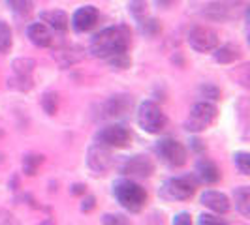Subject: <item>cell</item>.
<instances>
[{
	"label": "cell",
	"mask_w": 250,
	"mask_h": 225,
	"mask_svg": "<svg viewBox=\"0 0 250 225\" xmlns=\"http://www.w3.org/2000/svg\"><path fill=\"white\" fill-rule=\"evenodd\" d=\"M42 163H43V156L42 154H28V156H25V160H23V171H25V175L34 176L38 167Z\"/></svg>",
	"instance_id": "obj_20"
},
{
	"label": "cell",
	"mask_w": 250,
	"mask_h": 225,
	"mask_svg": "<svg viewBox=\"0 0 250 225\" xmlns=\"http://www.w3.org/2000/svg\"><path fill=\"white\" fill-rule=\"evenodd\" d=\"M196 189H198V182L194 180V176H173V178L166 180V184L162 188V195L166 199L187 201L196 193Z\"/></svg>",
	"instance_id": "obj_5"
},
{
	"label": "cell",
	"mask_w": 250,
	"mask_h": 225,
	"mask_svg": "<svg viewBox=\"0 0 250 225\" xmlns=\"http://www.w3.org/2000/svg\"><path fill=\"white\" fill-rule=\"evenodd\" d=\"M156 154L169 167H181V165L187 163V149L177 139H171V137L160 139L158 145H156Z\"/></svg>",
	"instance_id": "obj_6"
},
{
	"label": "cell",
	"mask_w": 250,
	"mask_h": 225,
	"mask_svg": "<svg viewBox=\"0 0 250 225\" xmlns=\"http://www.w3.org/2000/svg\"><path fill=\"white\" fill-rule=\"evenodd\" d=\"M218 34L209 26H194L188 32V43L198 53H211L218 47Z\"/></svg>",
	"instance_id": "obj_8"
},
{
	"label": "cell",
	"mask_w": 250,
	"mask_h": 225,
	"mask_svg": "<svg viewBox=\"0 0 250 225\" xmlns=\"http://www.w3.org/2000/svg\"><path fill=\"white\" fill-rule=\"evenodd\" d=\"M130 30L128 26H109L98 32L90 41V53L115 66L125 70L130 66V56H128V49H130Z\"/></svg>",
	"instance_id": "obj_1"
},
{
	"label": "cell",
	"mask_w": 250,
	"mask_h": 225,
	"mask_svg": "<svg viewBox=\"0 0 250 225\" xmlns=\"http://www.w3.org/2000/svg\"><path fill=\"white\" fill-rule=\"evenodd\" d=\"M130 12L134 13V17L139 23H143L147 19V2L145 0H132L130 2Z\"/></svg>",
	"instance_id": "obj_23"
},
{
	"label": "cell",
	"mask_w": 250,
	"mask_h": 225,
	"mask_svg": "<svg viewBox=\"0 0 250 225\" xmlns=\"http://www.w3.org/2000/svg\"><path fill=\"white\" fill-rule=\"evenodd\" d=\"M4 225H12V224H10V222H6V224H4Z\"/></svg>",
	"instance_id": "obj_32"
},
{
	"label": "cell",
	"mask_w": 250,
	"mask_h": 225,
	"mask_svg": "<svg viewBox=\"0 0 250 225\" xmlns=\"http://www.w3.org/2000/svg\"><path fill=\"white\" fill-rule=\"evenodd\" d=\"M173 225H192V218L188 212H179L173 218Z\"/></svg>",
	"instance_id": "obj_28"
},
{
	"label": "cell",
	"mask_w": 250,
	"mask_h": 225,
	"mask_svg": "<svg viewBox=\"0 0 250 225\" xmlns=\"http://www.w3.org/2000/svg\"><path fill=\"white\" fill-rule=\"evenodd\" d=\"M40 19H42L43 23H47V25H49L53 30H59V32H64V30H68V25H70V19H68V15H66L62 10L43 12L42 15H40Z\"/></svg>",
	"instance_id": "obj_16"
},
{
	"label": "cell",
	"mask_w": 250,
	"mask_h": 225,
	"mask_svg": "<svg viewBox=\"0 0 250 225\" xmlns=\"http://www.w3.org/2000/svg\"><path fill=\"white\" fill-rule=\"evenodd\" d=\"M196 169H198L200 178L203 182H207V184H216L220 180V169L211 160H200L198 165H196Z\"/></svg>",
	"instance_id": "obj_17"
},
{
	"label": "cell",
	"mask_w": 250,
	"mask_h": 225,
	"mask_svg": "<svg viewBox=\"0 0 250 225\" xmlns=\"http://www.w3.org/2000/svg\"><path fill=\"white\" fill-rule=\"evenodd\" d=\"M87 163L96 175H104L105 171H109L113 165H115V158H113L111 150L107 149V147L96 143V145H92L88 149Z\"/></svg>",
	"instance_id": "obj_9"
},
{
	"label": "cell",
	"mask_w": 250,
	"mask_h": 225,
	"mask_svg": "<svg viewBox=\"0 0 250 225\" xmlns=\"http://www.w3.org/2000/svg\"><path fill=\"white\" fill-rule=\"evenodd\" d=\"M42 105L47 114H55L57 109H59V96L55 92H47L43 98H42Z\"/></svg>",
	"instance_id": "obj_24"
},
{
	"label": "cell",
	"mask_w": 250,
	"mask_h": 225,
	"mask_svg": "<svg viewBox=\"0 0 250 225\" xmlns=\"http://www.w3.org/2000/svg\"><path fill=\"white\" fill-rule=\"evenodd\" d=\"M218 116V109L216 105L211 103V101H200L196 103L192 109H190V114H188L187 122H185V128L192 133H200L203 130H207L209 126L214 124Z\"/></svg>",
	"instance_id": "obj_4"
},
{
	"label": "cell",
	"mask_w": 250,
	"mask_h": 225,
	"mask_svg": "<svg viewBox=\"0 0 250 225\" xmlns=\"http://www.w3.org/2000/svg\"><path fill=\"white\" fill-rule=\"evenodd\" d=\"M201 205L216 214H226L229 210V206H231L228 195L220 193V191H214V189H209V191H205L201 195Z\"/></svg>",
	"instance_id": "obj_15"
},
{
	"label": "cell",
	"mask_w": 250,
	"mask_h": 225,
	"mask_svg": "<svg viewBox=\"0 0 250 225\" xmlns=\"http://www.w3.org/2000/svg\"><path fill=\"white\" fill-rule=\"evenodd\" d=\"M198 225H224V222L220 218L213 216V214H201L200 220H198Z\"/></svg>",
	"instance_id": "obj_27"
},
{
	"label": "cell",
	"mask_w": 250,
	"mask_h": 225,
	"mask_svg": "<svg viewBox=\"0 0 250 225\" xmlns=\"http://www.w3.org/2000/svg\"><path fill=\"white\" fill-rule=\"evenodd\" d=\"M32 70L34 62L28 58H19L13 62V75L8 79V85L19 90H28L32 87Z\"/></svg>",
	"instance_id": "obj_11"
},
{
	"label": "cell",
	"mask_w": 250,
	"mask_h": 225,
	"mask_svg": "<svg viewBox=\"0 0 250 225\" xmlns=\"http://www.w3.org/2000/svg\"><path fill=\"white\" fill-rule=\"evenodd\" d=\"M216 53H214V60L220 64H229V62H235V60H239L241 56H243V53H241V49H239L237 45H222L220 49L216 47Z\"/></svg>",
	"instance_id": "obj_18"
},
{
	"label": "cell",
	"mask_w": 250,
	"mask_h": 225,
	"mask_svg": "<svg viewBox=\"0 0 250 225\" xmlns=\"http://www.w3.org/2000/svg\"><path fill=\"white\" fill-rule=\"evenodd\" d=\"M70 191H72V195H85L87 186H83V184H74V186L70 188Z\"/></svg>",
	"instance_id": "obj_30"
},
{
	"label": "cell",
	"mask_w": 250,
	"mask_h": 225,
	"mask_svg": "<svg viewBox=\"0 0 250 225\" xmlns=\"http://www.w3.org/2000/svg\"><path fill=\"white\" fill-rule=\"evenodd\" d=\"M130 139H132V133L123 124L105 126L96 133V141L107 149H125L130 145Z\"/></svg>",
	"instance_id": "obj_7"
},
{
	"label": "cell",
	"mask_w": 250,
	"mask_h": 225,
	"mask_svg": "<svg viewBox=\"0 0 250 225\" xmlns=\"http://www.w3.org/2000/svg\"><path fill=\"white\" fill-rule=\"evenodd\" d=\"M12 47V30L4 21H0V53H8Z\"/></svg>",
	"instance_id": "obj_22"
},
{
	"label": "cell",
	"mask_w": 250,
	"mask_h": 225,
	"mask_svg": "<svg viewBox=\"0 0 250 225\" xmlns=\"http://www.w3.org/2000/svg\"><path fill=\"white\" fill-rule=\"evenodd\" d=\"M98 17H100V13H98V10L94 6H83V8H79L74 13L72 25H74L77 32H87V30H90L92 26L98 23Z\"/></svg>",
	"instance_id": "obj_13"
},
{
	"label": "cell",
	"mask_w": 250,
	"mask_h": 225,
	"mask_svg": "<svg viewBox=\"0 0 250 225\" xmlns=\"http://www.w3.org/2000/svg\"><path fill=\"white\" fill-rule=\"evenodd\" d=\"M233 163L239 169L241 175H250V154L249 152H235L233 154Z\"/></svg>",
	"instance_id": "obj_21"
},
{
	"label": "cell",
	"mask_w": 250,
	"mask_h": 225,
	"mask_svg": "<svg viewBox=\"0 0 250 225\" xmlns=\"http://www.w3.org/2000/svg\"><path fill=\"white\" fill-rule=\"evenodd\" d=\"M154 2H156L160 8H169V6H171L175 0H154Z\"/></svg>",
	"instance_id": "obj_31"
},
{
	"label": "cell",
	"mask_w": 250,
	"mask_h": 225,
	"mask_svg": "<svg viewBox=\"0 0 250 225\" xmlns=\"http://www.w3.org/2000/svg\"><path fill=\"white\" fill-rule=\"evenodd\" d=\"M113 195L119 201V205L130 212H139L147 203L145 188H141L138 182L128 180V178H121L113 184Z\"/></svg>",
	"instance_id": "obj_2"
},
{
	"label": "cell",
	"mask_w": 250,
	"mask_h": 225,
	"mask_svg": "<svg viewBox=\"0 0 250 225\" xmlns=\"http://www.w3.org/2000/svg\"><path fill=\"white\" fill-rule=\"evenodd\" d=\"M94 206H96V199H94L92 195H87V197L83 199V203H81V210H83V212H90Z\"/></svg>",
	"instance_id": "obj_29"
},
{
	"label": "cell",
	"mask_w": 250,
	"mask_h": 225,
	"mask_svg": "<svg viewBox=\"0 0 250 225\" xmlns=\"http://www.w3.org/2000/svg\"><path fill=\"white\" fill-rule=\"evenodd\" d=\"M8 6H10L17 15H28V13H30V8H32L30 0H8Z\"/></svg>",
	"instance_id": "obj_25"
},
{
	"label": "cell",
	"mask_w": 250,
	"mask_h": 225,
	"mask_svg": "<svg viewBox=\"0 0 250 225\" xmlns=\"http://www.w3.org/2000/svg\"><path fill=\"white\" fill-rule=\"evenodd\" d=\"M132 105H134L132 96H126V94L113 96V98H109L104 103V112L109 118H119V116H126L128 112L132 111Z\"/></svg>",
	"instance_id": "obj_12"
},
{
	"label": "cell",
	"mask_w": 250,
	"mask_h": 225,
	"mask_svg": "<svg viewBox=\"0 0 250 225\" xmlns=\"http://www.w3.org/2000/svg\"><path fill=\"white\" fill-rule=\"evenodd\" d=\"M138 124L143 131H147L150 135H156L160 133L166 124H167V118L164 111L160 109V105H156L154 101H143L138 109Z\"/></svg>",
	"instance_id": "obj_3"
},
{
	"label": "cell",
	"mask_w": 250,
	"mask_h": 225,
	"mask_svg": "<svg viewBox=\"0 0 250 225\" xmlns=\"http://www.w3.org/2000/svg\"><path fill=\"white\" fill-rule=\"evenodd\" d=\"M26 36L36 47H51L53 45V32L45 23H32L26 28Z\"/></svg>",
	"instance_id": "obj_14"
},
{
	"label": "cell",
	"mask_w": 250,
	"mask_h": 225,
	"mask_svg": "<svg viewBox=\"0 0 250 225\" xmlns=\"http://www.w3.org/2000/svg\"><path fill=\"white\" fill-rule=\"evenodd\" d=\"M121 173L130 178H149L154 173V163L149 156H132V158H126L125 163L121 165Z\"/></svg>",
	"instance_id": "obj_10"
},
{
	"label": "cell",
	"mask_w": 250,
	"mask_h": 225,
	"mask_svg": "<svg viewBox=\"0 0 250 225\" xmlns=\"http://www.w3.org/2000/svg\"><path fill=\"white\" fill-rule=\"evenodd\" d=\"M102 224L104 225H132L130 220L123 214H104L102 216Z\"/></svg>",
	"instance_id": "obj_26"
},
{
	"label": "cell",
	"mask_w": 250,
	"mask_h": 225,
	"mask_svg": "<svg viewBox=\"0 0 250 225\" xmlns=\"http://www.w3.org/2000/svg\"><path fill=\"white\" fill-rule=\"evenodd\" d=\"M233 199H235V208H237L243 218L250 216V188L241 186L233 191Z\"/></svg>",
	"instance_id": "obj_19"
}]
</instances>
